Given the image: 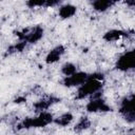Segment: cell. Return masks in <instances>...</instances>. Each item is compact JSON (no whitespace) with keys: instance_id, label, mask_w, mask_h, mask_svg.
Here are the masks:
<instances>
[{"instance_id":"cell-9","label":"cell","mask_w":135,"mask_h":135,"mask_svg":"<svg viewBox=\"0 0 135 135\" xmlns=\"http://www.w3.org/2000/svg\"><path fill=\"white\" fill-rule=\"evenodd\" d=\"M59 101H60L59 98L54 97V96H49V97H44V98H41V99L37 100V101L33 104V107H34L35 111L41 113V112L47 111V109H49L50 107H52L53 104H55V103H57V102H59Z\"/></svg>"},{"instance_id":"cell-15","label":"cell","mask_w":135,"mask_h":135,"mask_svg":"<svg viewBox=\"0 0 135 135\" xmlns=\"http://www.w3.org/2000/svg\"><path fill=\"white\" fill-rule=\"evenodd\" d=\"M90 126H91V120L89 119V117L84 116V117H81V118L78 120V122L75 124L74 131H76V132H81V131H83V130L89 129Z\"/></svg>"},{"instance_id":"cell-21","label":"cell","mask_w":135,"mask_h":135,"mask_svg":"<svg viewBox=\"0 0 135 135\" xmlns=\"http://www.w3.org/2000/svg\"><path fill=\"white\" fill-rule=\"evenodd\" d=\"M131 135H135V133H134V134H131Z\"/></svg>"},{"instance_id":"cell-1","label":"cell","mask_w":135,"mask_h":135,"mask_svg":"<svg viewBox=\"0 0 135 135\" xmlns=\"http://www.w3.org/2000/svg\"><path fill=\"white\" fill-rule=\"evenodd\" d=\"M103 79H104L103 73L94 72L90 74L88 81L78 88L75 98L77 100H82L86 97L90 96L92 97L93 95L99 93L103 86Z\"/></svg>"},{"instance_id":"cell-11","label":"cell","mask_w":135,"mask_h":135,"mask_svg":"<svg viewBox=\"0 0 135 135\" xmlns=\"http://www.w3.org/2000/svg\"><path fill=\"white\" fill-rule=\"evenodd\" d=\"M77 12V7L71 3H66V4H62L59 6L58 9V15L61 19L65 20V19H70L73 16H75Z\"/></svg>"},{"instance_id":"cell-19","label":"cell","mask_w":135,"mask_h":135,"mask_svg":"<svg viewBox=\"0 0 135 135\" xmlns=\"http://www.w3.org/2000/svg\"><path fill=\"white\" fill-rule=\"evenodd\" d=\"M24 101H26V98H25L24 96H18V97H16V98L14 99V102H15V103H22V102H24Z\"/></svg>"},{"instance_id":"cell-16","label":"cell","mask_w":135,"mask_h":135,"mask_svg":"<svg viewBox=\"0 0 135 135\" xmlns=\"http://www.w3.org/2000/svg\"><path fill=\"white\" fill-rule=\"evenodd\" d=\"M77 72V68L74 63L72 62H65L62 66H61V73L64 75V77H69L72 76L73 74H75Z\"/></svg>"},{"instance_id":"cell-17","label":"cell","mask_w":135,"mask_h":135,"mask_svg":"<svg viewBox=\"0 0 135 135\" xmlns=\"http://www.w3.org/2000/svg\"><path fill=\"white\" fill-rule=\"evenodd\" d=\"M45 1H46V0H41V1H34V0H30V1H26V2H25V4H26L30 8H35V7L45 6Z\"/></svg>"},{"instance_id":"cell-2","label":"cell","mask_w":135,"mask_h":135,"mask_svg":"<svg viewBox=\"0 0 135 135\" xmlns=\"http://www.w3.org/2000/svg\"><path fill=\"white\" fill-rule=\"evenodd\" d=\"M55 117L52 113L45 111L39 113L35 117H25L18 126V129H32V128H44L54 122Z\"/></svg>"},{"instance_id":"cell-14","label":"cell","mask_w":135,"mask_h":135,"mask_svg":"<svg viewBox=\"0 0 135 135\" xmlns=\"http://www.w3.org/2000/svg\"><path fill=\"white\" fill-rule=\"evenodd\" d=\"M27 45V42L26 41H22V40H19L18 42H15L14 44L9 45L7 47V51L6 53L7 54H16V53H21L24 51V49L26 47Z\"/></svg>"},{"instance_id":"cell-13","label":"cell","mask_w":135,"mask_h":135,"mask_svg":"<svg viewBox=\"0 0 135 135\" xmlns=\"http://www.w3.org/2000/svg\"><path fill=\"white\" fill-rule=\"evenodd\" d=\"M73 120H74L73 114L70 112H65V113L59 115L58 117H56L54 119V123L59 126V127H68L72 123Z\"/></svg>"},{"instance_id":"cell-5","label":"cell","mask_w":135,"mask_h":135,"mask_svg":"<svg viewBox=\"0 0 135 135\" xmlns=\"http://www.w3.org/2000/svg\"><path fill=\"white\" fill-rule=\"evenodd\" d=\"M85 110L89 113H105L112 111V108L101 97V92L93 95L85 105Z\"/></svg>"},{"instance_id":"cell-20","label":"cell","mask_w":135,"mask_h":135,"mask_svg":"<svg viewBox=\"0 0 135 135\" xmlns=\"http://www.w3.org/2000/svg\"><path fill=\"white\" fill-rule=\"evenodd\" d=\"M128 6H132V7H135V0H128L124 2Z\"/></svg>"},{"instance_id":"cell-8","label":"cell","mask_w":135,"mask_h":135,"mask_svg":"<svg viewBox=\"0 0 135 135\" xmlns=\"http://www.w3.org/2000/svg\"><path fill=\"white\" fill-rule=\"evenodd\" d=\"M64 53H65V47L62 44H58L46 54L44 61L46 64H54L61 59Z\"/></svg>"},{"instance_id":"cell-3","label":"cell","mask_w":135,"mask_h":135,"mask_svg":"<svg viewBox=\"0 0 135 135\" xmlns=\"http://www.w3.org/2000/svg\"><path fill=\"white\" fill-rule=\"evenodd\" d=\"M15 35L18 37L19 40L26 41L27 43L34 44L40 41L44 35V30L40 25H36L31 28H23L21 31H16Z\"/></svg>"},{"instance_id":"cell-12","label":"cell","mask_w":135,"mask_h":135,"mask_svg":"<svg viewBox=\"0 0 135 135\" xmlns=\"http://www.w3.org/2000/svg\"><path fill=\"white\" fill-rule=\"evenodd\" d=\"M114 4H115V2L110 1V0H95L92 2V7L94 11H96L98 13H103V12L108 11L109 8H111Z\"/></svg>"},{"instance_id":"cell-7","label":"cell","mask_w":135,"mask_h":135,"mask_svg":"<svg viewBox=\"0 0 135 135\" xmlns=\"http://www.w3.org/2000/svg\"><path fill=\"white\" fill-rule=\"evenodd\" d=\"M89 75L86 72H82V71H77L75 74H73L72 76H69V77H64L62 79V84L64 86H68V88H73V86H80L82 85L84 82L88 81L89 79Z\"/></svg>"},{"instance_id":"cell-18","label":"cell","mask_w":135,"mask_h":135,"mask_svg":"<svg viewBox=\"0 0 135 135\" xmlns=\"http://www.w3.org/2000/svg\"><path fill=\"white\" fill-rule=\"evenodd\" d=\"M60 4V1L58 0H46L45 1V7H54Z\"/></svg>"},{"instance_id":"cell-4","label":"cell","mask_w":135,"mask_h":135,"mask_svg":"<svg viewBox=\"0 0 135 135\" xmlns=\"http://www.w3.org/2000/svg\"><path fill=\"white\" fill-rule=\"evenodd\" d=\"M119 113L127 122L132 123L135 121V94L121 99Z\"/></svg>"},{"instance_id":"cell-10","label":"cell","mask_w":135,"mask_h":135,"mask_svg":"<svg viewBox=\"0 0 135 135\" xmlns=\"http://www.w3.org/2000/svg\"><path fill=\"white\" fill-rule=\"evenodd\" d=\"M126 37H129L128 32L122 31V30H118V28H113V30L107 31L103 34L102 39L107 42H115V41H118V40L126 38Z\"/></svg>"},{"instance_id":"cell-6","label":"cell","mask_w":135,"mask_h":135,"mask_svg":"<svg viewBox=\"0 0 135 135\" xmlns=\"http://www.w3.org/2000/svg\"><path fill=\"white\" fill-rule=\"evenodd\" d=\"M115 68L121 72H129L135 70V50L128 51L120 55L116 60Z\"/></svg>"}]
</instances>
